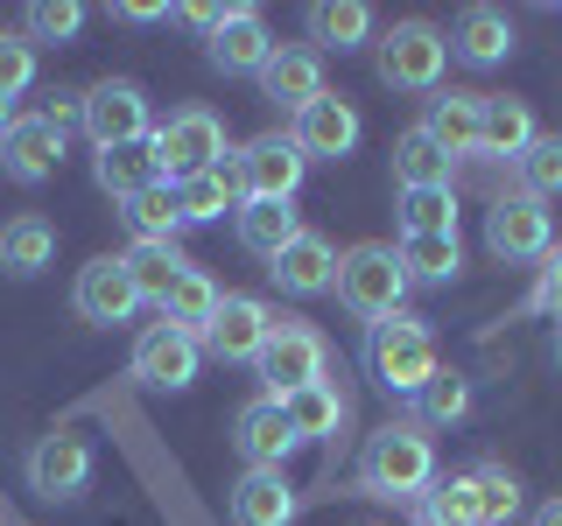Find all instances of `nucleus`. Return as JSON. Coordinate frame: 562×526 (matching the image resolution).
I'll return each instance as SVG.
<instances>
[{
  "label": "nucleus",
  "mask_w": 562,
  "mask_h": 526,
  "mask_svg": "<svg viewBox=\"0 0 562 526\" xmlns=\"http://www.w3.org/2000/svg\"><path fill=\"white\" fill-rule=\"evenodd\" d=\"M359 365H366V379H373V386H386V393H401V400H415L422 386L436 379V338H429V323H422V316H408V309L366 323Z\"/></svg>",
  "instance_id": "1"
},
{
  "label": "nucleus",
  "mask_w": 562,
  "mask_h": 526,
  "mask_svg": "<svg viewBox=\"0 0 562 526\" xmlns=\"http://www.w3.org/2000/svg\"><path fill=\"white\" fill-rule=\"evenodd\" d=\"M429 484H436V449H429V435H422L415 421H394V428H380L373 443H366V456H359V491L366 499L415 505Z\"/></svg>",
  "instance_id": "2"
},
{
  "label": "nucleus",
  "mask_w": 562,
  "mask_h": 526,
  "mask_svg": "<svg viewBox=\"0 0 562 526\" xmlns=\"http://www.w3.org/2000/svg\"><path fill=\"white\" fill-rule=\"evenodd\" d=\"M338 302L359 316V323L401 316V302H408V267H401L394 245H351L338 260Z\"/></svg>",
  "instance_id": "3"
},
{
  "label": "nucleus",
  "mask_w": 562,
  "mask_h": 526,
  "mask_svg": "<svg viewBox=\"0 0 562 526\" xmlns=\"http://www.w3.org/2000/svg\"><path fill=\"white\" fill-rule=\"evenodd\" d=\"M254 373H260V386H268V400H289V393H303V386L330 379V351H324V338H316L310 323L281 316V323L268 330V344H260Z\"/></svg>",
  "instance_id": "4"
},
{
  "label": "nucleus",
  "mask_w": 562,
  "mask_h": 526,
  "mask_svg": "<svg viewBox=\"0 0 562 526\" xmlns=\"http://www.w3.org/2000/svg\"><path fill=\"white\" fill-rule=\"evenodd\" d=\"M443 64L450 35L429 22H394L380 35V84H394V92H443Z\"/></svg>",
  "instance_id": "5"
},
{
  "label": "nucleus",
  "mask_w": 562,
  "mask_h": 526,
  "mask_svg": "<svg viewBox=\"0 0 562 526\" xmlns=\"http://www.w3.org/2000/svg\"><path fill=\"white\" fill-rule=\"evenodd\" d=\"M155 162H162L169 183L183 175H204V169H225V119L204 113V105H183L155 127Z\"/></svg>",
  "instance_id": "6"
},
{
  "label": "nucleus",
  "mask_w": 562,
  "mask_h": 526,
  "mask_svg": "<svg viewBox=\"0 0 562 526\" xmlns=\"http://www.w3.org/2000/svg\"><path fill=\"white\" fill-rule=\"evenodd\" d=\"M303 175H310V155L295 148V134H260V140H246L239 162H233V183L246 190V197H281V204H295Z\"/></svg>",
  "instance_id": "7"
},
{
  "label": "nucleus",
  "mask_w": 562,
  "mask_h": 526,
  "mask_svg": "<svg viewBox=\"0 0 562 526\" xmlns=\"http://www.w3.org/2000/svg\"><path fill=\"white\" fill-rule=\"evenodd\" d=\"M485 245H492V260H506V267L549 260L555 253V225H549V210L535 197H506V204L485 210Z\"/></svg>",
  "instance_id": "8"
},
{
  "label": "nucleus",
  "mask_w": 562,
  "mask_h": 526,
  "mask_svg": "<svg viewBox=\"0 0 562 526\" xmlns=\"http://www.w3.org/2000/svg\"><path fill=\"white\" fill-rule=\"evenodd\" d=\"M85 484H92V443H85L78 428H57L29 449V491L35 499L64 505V499H78Z\"/></svg>",
  "instance_id": "9"
},
{
  "label": "nucleus",
  "mask_w": 562,
  "mask_h": 526,
  "mask_svg": "<svg viewBox=\"0 0 562 526\" xmlns=\"http://www.w3.org/2000/svg\"><path fill=\"white\" fill-rule=\"evenodd\" d=\"M85 134L92 148H127V140H148V92L134 78H105L85 92Z\"/></svg>",
  "instance_id": "10"
},
{
  "label": "nucleus",
  "mask_w": 562,
  "mask_h": 526,
  "mask_svg": "<svg viewBox=\"0 0 562 526\" xmlns=\"http://www.w3.org/2000/svg\"><path fill=\"white\" fill-rule=\"evenodd\" d=\"M198 338H183V330H169V323H155V330H140L134 338V379L140 386H155V393H183L190 379H198Z\"/></svg>",
  "instance_id": "11"
},
{
  "label": "nucleus",
  "mask_w": 562,
  "mask_h": 526,
  "mask_svg": "<svg viewBox=\"0 0 562 526\" xmlns=\"http://www.w3.org/2000/svg\"><path fill=\"white\" fill-rule=\"evenodd\" d=\"M70 302H78V316H85V323L113 330V323H127V316L140 309V288H134L127 260H120V253H105V260H92V267L78 274V288H70Z\"/></svg>",
  "instance_id": "12"
},
{
  "label": "nucleus",
  "mask_w": 562,
  "mask_h": 526,
  "mask_svg": "<svg viewBox=\"0 0 562 526\" xmlns=\"http://www.w3.org/2000/svg\"><path fill=\"white\" fill-rule=\"evenodd\" d=\"M233 443H239V456H246V470H281L295 449V428H289V414H281V400H246L239 408V421H233Z\"/></svg>",
  "instance_id": "13"
},
{
  "label": "nucleus",
  "mask_w": 562,
  "mask_h": 526,
  "mask_svg": "<svg viewBox=\"0 0 562 526\" xmlns=\"http://www.w3.org/2000/svg\"><path fill=\"white\" fill-rule=\"evenodd\" d=\"M268 281L281 295H324V288H338V253H330V239L324 232H295L281 253L268 260Z\"/></svg>",
  "instance_id": "14"
},
{
  "label": "nucleus",
  "mask_w": 562,
  "mask_h": 526,
  "mask_svg": "<svg viewBox=\"0 0 562 526\" xmlns=\"http://www.w3.org/2000/svg\"><path fill=\"white\" fill-rule=\"evenodd\" d=\"M64 162V134L49 127L43 113H22L8 134H0V169L14 175V183H49Z\"/></svg>",
  "instance_id": "15"
},
{
  "label": "nucleus",
  "mask_w": 562,
  "mask_h": 526,
  "mask_svg": "<svg viewBox=\"0 0 562 526\" xmlns=\"http://www.w3.org/2000/svg\"><path fill=\"white\" fill-rule=\"evenodd\" d=\"M268 330H274V316L268 302H254V295H225L218 302V323H211V358H225V365H254L260 358V344H268Z\"/></svg>",
  "instance_id": "16"
},
{
  "label": "nucleus",
  "mask_w": 562,
  "mask_h": 526,
  "mask_svg": "<svg viewBox=\"0 0 562 526\" xmlns=\"http://www.w3.org/2000/svg\"><path fill=\"white\" fill-rule=\"evenodd\" d=\"M295 148L310 155V162H345L351 148H359V113H351L345 99H316L295 113Z\"/></svg>",
  "instance_id": "17"
},
{
  "label": "nucleus",
  "mask_w": 562,
  "mask_h": 526,
  "mask_svg": "<svg viewBox=\"0 0 562 526\" xmlns=\"http://www.w3.org/2000/svg\"><path fill=\"white\" fill-rule=\"evenodd\" d=\"M204 57H211V70H225V78H260L268 57H274V35H268V22H260L254 8H239L233 22L204 43Z\"/></svg>",
  "instance_id": "18"
},
{
  "label": "nucleus",
  "mask_w": 562,
  "mask_h": 526,
  "mask_svg": "<svg viewBox=\"0 0 562 526\" xmlns=\"http://www.w3.org/2000/svg\"><path fill=\"white\" fill-rule=\"evenodd\" d=\"M260 99L281 105V113H303V105H316V99H324V57H316V49H281L274 43L268 70H260Z\"/></svg>",
  "instance_id": "19"
},
{
  "label": "nucleus",
  "mask_w": 562,
  "mask_h": 526,
  "mask_svg": "<svg viewBox=\"0 0 562 526\" xmlns=\"http://www.w3.org/2000/svg\"><path fill=\"white\" fill-rule=\"evenodd\" d=\"M450 57L471 64V70H499L514 57V22H506L499 8H464L450 28Z\"/></svg>",
  "instance_id": "20"
},
{
  "label": "nucleus",
  "mask_w": 562,
  "mask_h": 526,
  "mask_svg": "<svg viewBox=\"0 0 562 526\" xmlns=\"http://www.w3.org/2000/svg\"><path fill=\"white\" fill-rule=\"evenodd\" d=\"M479 127H485V92H429V119H422V134H429L450 162L479 148Z\"/></svg>",
  "instance_id": "21"
},
{
  "label": "nucleus",
  "mask_w": 562,
  "mask_h": 526,
  "mask_svg": "<svg viewBox=\"0 0 562 526\" xmlns=\"http://www.w3.org/2000/svg\"><path fill=\"white\" fill-rule=\"evenodd\" d=\"M92 175H99V190L105 197H140V190H155V183H169L162 162H155V134L148 140H127V148H99L92 155Z\"/></svg>",
  "instance_id": "22"
},
{
  "label": "nucleus",
  "mask_w": 562,
  "mask_h": 526,
  "mask_svg": "<svg viewBox=\"0 0 562 526\" xmlns=\"http://www.w3.org/2000/svg\"><path fill=\"white\" fill-rule=\"evenodd\" d=\"M289 519H295L289 470H246L233 484V526H289Z\"/></svg>",
  "instance_id": "23"
},
{
  "label": "nucleus",
  "mask_w": 562,
  "mask_h": 526,
  "mask_svg": "<svg viewBox=\"0 0 562 526\" xmlns=\"http://www.w3.org/2000/svg\"><path fill=\"white\" fill-rule=\"evenodd\" d=\"M295 232H303L295 204H281V197H239V245H246V253L274 260Z\"/></svg>",
  "instance_id": "24"
},
{
  "label": "nucleus",
  "mask_w": 562,
  "mask_h": 526,
  "mask_svg": "<svg viewBox=\"0 0 562 526\" xmlns=\"http://www.w3.org/2000/svg\"><path fill=\"white\" fill-rule=\"evenodd\" d=\"M49 260H57V225L49 218H8L0 225V267L14 281H35Z\"/></svg>",
  "instance_id": "25"
},
{
  "label": "nucleus",
  "mask_w": 562,
  "mask_h": 526,
  "mask_svg": "<svg viewBox=\"0 0 562 526\" xmlns=\"http://www.w3.org/2000/svg\"><path fill=\"white\" fill-rule=\"evenodd\" d=\"M218 302H225V295L211 288V274H198V267H190V274L169 288V302H162V323H169V330H183V338H211V323H218Z\"/></svg>",
  "instance_id": "26"
},
{
  "label": "nucleus",
  "mask_w": 562,
  "mask_h": 526,
  "mask_svg": "<svg viewBox=\"0 0 562 526\" xmlns=\"http://www.w3.org/2000/svg\"><path fill=\"white\" fill-rule=\"evenodd\" d=\"M281 414H289L295 443H324V435H338V421H345V393L330 379H316V386H303V393L281 400Z\"/></svg>",
  "instance_id": "27"
},
{
  "label": "nucleus",
  "mask_w": 562,
  "mask_h": 526,
  "mask_svg": "<svg viewBox=\"0 0 562 526\" xmlns=\"http://www.w3.org/2000/svg\"><path fill=\"white\" fill-rule=\"evenodd\" d=\"M127 232L134 245H176V232H183V210H176V183H155V190H140V197H127Z\"/></svg>",
  "instance_id": "28"
},
{
  "label": "nucleus",
  "mask_w": 562,
  "mask_h": 526,
  "mask_svg": "<svg viewBox=\"0 0 562 526\" xmlns=\"http://www.w3.org/2000/svg\"><path fill=\"white\" fill-rule=\"evenodd\" d=\"M176 210H183V225H211V218H225V210L239 218V183H233V169L183 175V183H176Z\"/></svg>",
  "instance_id": "29"
},
{
  "label": "nucleus",
  "mask_w": 562,
  "mask_h": 526,
  "mask_svg": "<svg viewBox=\"0 0 562 526\" xmlns=\"http://www.w3.org/2000/svg\"><path fill=\"white\" fill-rule=\"evenodd\" d=\"M394 183L401 190H450V155L436 148L422 127H408L394 140Z\"/></svg>",
  "instance_id": "30"
},
{
  "label": "nucleus",
  "mask_w": 562,
  "mask_h": 526,
  "mask_svg": "<svg viewBox=\"0 0 562 526\" xmlns=\"http://www.w3.org/2000/svg\"><path fill=\"white\" fill-rule=\"evenodd\" d=\"M310 35L324 49H338V57H345V49H366V43H373V8H359V0H316V8H310Z\"/></svg>",
  "instance_id": "31"
},
{
  "label": "nucleus",
  "mask_w": 562,
  "mask_h": 526,
  "mask_svg": "<svg viewBox=\"0 0 562 526\" xmlns=\"http://www.w3.org/2000/svg\"><path fill=\"white\" fill-rule=\"evenodd\" d=\"M479 148H485V155H514V162L535 148V113H527V99H492V92H485Z\"/></svg>",
  "instance_id": "32"
},
{
  "label": "nucleus",
  "mask_w": 562,
  "mask_h": 526,
  "mask_svg": "<svg viewBox=\"0 0 562 526\" xmlns=\"http://www.w3.org/2000/svg\"><path fill=\"white\" fill-rule=\"evenodd\" d=\"M120 260H127V274H134L140 302H155V309H162V302H169V288L190 274V260L176 253V245H134V253H120Z\"/></svg>",
  "instance_id": "33"
},
{
  "label": "nucleus",
  "mask_w": 562,
  "mask_h": 526,
  "mask_svg": "<svg viewBox=\"0 0 562 526\" xmlns=\"http://www.w3.org/2000/svg\"><path fill=\"white\" fill-rule=\"evenodd\" d=\"M464 414H471V379L436 365V379L415 393V428H457Z\"/></svg>",
  "instance_id": "34"
},
{
  "label": "nucleus",
  "mask_w": 562,
  "mask_h": 526,
  "mask_svg": "<svg viewBox=\"0 0 562 526\" xmlns=\"http://www.w3.org/2000/svg\"><path fill=\"white\" fill-rule=\"evenodd\" d=\"M415 505H422V526H485V513H479V484H471V470H464V478H443V484H429Z\"/></svg>",
  "instance_id": "35"
},
{
  "label": "nucleus",
  "mask_w": 562,
  "mask_h": 526,
  "mask_svg": "<svg viewBox=\"0 0 562 526\" xmlns=\"http://www.w3.org/2000/svg\"><path fill=\"white\" fill-rule=\"evenodd\" d=\"M394 253H401V267H408V281H457V274H464V245H457V232L401 239Z\"/></svg>",
  "instance_id": "36"
},
{
  "label": "nucleus",
  "mask_w": 562,
  "mask_h": 526,
  "mask_svg": "<svg viewBox=\"0 0 562 526\" xmlns=\"http://www.w3.org/2000/svg\"><path fill=\"white\" fill-rule=\"evenodd\" d=\"M457 232V197L450 190H401V239H436Z\"/></svg>",
  "instance_id": "37"
},
{
  "label": "nucleus",
  "mask_w": 562,
  "mask_h": 526,
  "mask_svg": "<svg viewBox=\"0 0 562 526\" xmlns=\"http://www.w3.org/2000/svg\"><path fill=\"white\" fill-rule=\"evenodd\" d=\"M520 197H562V134H535V148L520 155Z\"/></svg>",
  "instance_id": "38"
},
{
  "label": "nucleus",
  "mask_w": 562,
  "mask_h": 526,
  "mask_svg": "<svg viewBox=\"0 0 562 526\" xmlns=\"http://www.w3.org/2000/svg\"><path fill=\"white\" fill-rule=\"evenodd\" d=\"M471 484H479V513H485V526H499V519L520 513V478H514L506 464H479V470H471Z\"/></svg>",
  "instance_id": "39"
},
{
  "label": "nucleus",
  "mask_w": 562,
  "mask_h": 526,
  "mask_svg": "<svg viewBox=\"0 0 562 526\" xmlns=\"http://www.w3.org/2000/svg\"><path fill=\"white\" fill-rule=\"evenodd\" d=\"M78 28H85L78 0H35V8H29V35H35V43H70Z\"/></svg>",
  "instance_id": "40"
},
{
  "label": "nucleus",
  "mask_w": 562,
  "mask_h": 526,
  "mask_svg": "<svg viewBox=\"0 0 562 526\" xmlns=\"http://www.w3.org/2000/svg\"><path fill=\"white\" fill-rule=\"evenodd\" d=\"M29 84H35V43L0 35V99H22Z\"/></svg>",
  "instance_id": "41"
},
{
  "label": "nucleus",
  "mask_w": 562,
  "mask_h": 526,
  "mask_svg": "<svg viewBox=\"0 0 562 526\" xmlns=\"http://www.w3.org/2000/svg\"><path fill=\"white\" fill-rule=\"evenodd\" d=\"M527 309H549V316H562V245L549 260H541V281H535V295H527Z\"/></svg>",
  "instance_id": "42"
},
{
  "label": "nucleus",
  "mask_w": 562,
  "mask_h": 526,
  "mask_svg": "<svg viewBox=\"0 0 562 526\" xmlns=\"http://www.w3.org/2000/svg\"><path fill=\"white\" fill-rule=\"evenodd\" d=\"M43 119L49 127H85V92H49V105H43Z\"/></svg>",
  "instance_id": "43"
},
{
  "label": "nucleus",
  "mask_w": 562,
  "mask_h": 526,
  "mask_svg": "<svg viewBox=\"0 0 562 526\" xmlns=\"http://www.w3.org/2000/svg\"><path fill=\"white\" fill-rule=\"evenodd\" d=\"M120 22H162V8H155V0H127V8H113Z\"/></svg>",
  "instance_id": "44"
},
{
  "label": "nucleus",
  "mask_w": 562,
  "mask_h": 526,
  "mask_svg": "<svg viewBox=\"0 0 562 526\" xmlns=\"http://www.w3.org/2000/svg\"><path fill=\"white\" fill-rule=\"evenodd\" d=\"M535 526H562V499H549V505H541V513H535Z\"/></svg>",
  "instance_id": "45"
},
{
  "label": "nucleus",
  "mask_w": 562,
  "mask_h": 526,
  "mask_svg": "<svg viewBox=\"0 0 562 526\" xmlns=\"http://www.w3.org/2000/svg\"><path fill=\"white\" fill-rule=\"evenodd\" d=\"M14 119H22V113H14V99H0V134H8Z\"/></svg>",
  "instance_id": "46"
},
{
  "label": "nucleus",
  "mask_w": 562,
  "mask_h": 526,
  "mask_svg": "<svg viewBox=\"0 0 562 526\" xmlns=\"http://www.w3.org/2000/svg\"><path fill=\"white\" fill-rule=\"evenodd\" d=\"M555 358H562V323H555Z\"/></svg>",
  "instance_id": "47"
}]
</instances>
